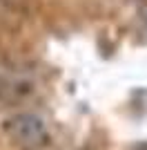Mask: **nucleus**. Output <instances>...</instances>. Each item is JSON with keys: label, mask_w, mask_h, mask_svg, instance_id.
<instances>
[{"label": "nucleus", "mask_w": 147, "mask_h": 150, "mask_svg": "<svg viewBox=\"0 0 147 150\" xmlns=\"http://www.w3.org/2000/svg\"><path fill=\"white\" fill-rule=\"evenodd\" d=\"M5 134L20 150H45L51 141L45 121L34 112H16L5 121Z\"/></svg>", "instance_id": "obj_1"}, {"label": "nucleus", "mask_w": 147, "mask_h": 150, "mask_svg": "<svg viewBox=\"0 0 147 150\" xmlns=\"http://www.w3.org/2000/svg\"><path fill=\"white\" fill-rule=\"evenodd\" d=\"M136 150H147V141H145V144H141V146H136Z\"/></svg>", "instance_id": "obj_2"}, {"label": "nucleus", "mask_w": 147, "mask_h": 150, "mask_svg": "<svg viewBox=\"0 0 147 150\" xmlns=\"http://www.w3.org/2000/svg\"><path fill=\"white\" fill-rule=\"evenodd\" d=\"M80 150H96V148H92V146H85V148H80Z\"/></svg>", "instance_id": "obj_3"}]
</instances>
